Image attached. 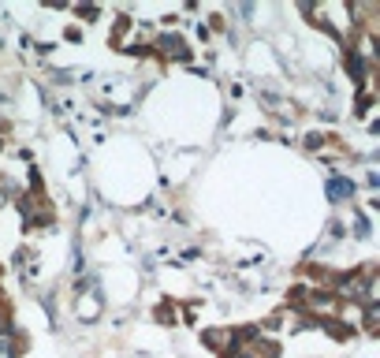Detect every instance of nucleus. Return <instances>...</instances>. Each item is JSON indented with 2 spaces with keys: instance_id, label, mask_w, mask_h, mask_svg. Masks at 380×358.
Masks as SVG:
<instances>
[{
  "instance_id": "obj_1",
  "label": "nucleus",
  "mask_w": 380,
  "mask_h": 358,
  "mask_svg": "<svg viewBox=\"0 0 380 358\" xmlns=\"http://www.w3.org/2000/svg\"><path fill=\"white\" fill-rule=\"evenodd\" d=\"M202 339H205L209 347H217V351H220V347L227 344V351H231V336H227V332H217V329H209V332H202Z\"/></svg>"
},
{
  "instance_id": "obj_5",
  "label": "nucleus",
  "mask_w": 380,
  "mask_h": 358,
  "mask_svg": "<svg viewBox=\"0 0 380 358\" xmlns=\"http://www.w3.org/2000/svg\"><path fill=\"white\" fill-rule=\"evenodd\" d=\"M306 145H309V150H317V145H324V138H321V135H309Z\"/></svg>"
},
{
  "instance_id": "obj_3",
  "label": "nucleus",
  "mask_w": 380,
  "mask_h": 358,
  "mask_svg": "<svg viewBox=\"0 0 380 358\" xmlns=\"http://www.w3.org/2000/svg\"><path fill=\"white\" fill-rule=\"evenodd\" d=\"M346 71H351L358 83H361V75H366V68H361V56L358 53H346Z\"/></svg>"
},
{
  "instance_id": "obj_2",
  "label": "nucleus",
  "mask_w": 380,
  "mask_h": 358,
  "mask_svg": "<svg viewBox=\"0 0 380 358\" xmlns=\"http://www.w3.org/2000/svg\"><path fill=\"white\" fill-rule=\"evenodd\" d=\"M328 194H332V198H346V194H354V183H343V179H332V183H328Z\"/></svg>"
},
{
  "instance_id": "obj_4",
  "label": "nucleus",
  "mask_w": 380,
  "mask_h": 358,
  "mask_svg": "<svg viewBox=\"0 0 380 358\" xmlns=\"http://www.w3.org/2000/svg\"><path fill=\"white\" fill-rule=\"evenodd\" d=\"M328 332H332L336 339H346L351 332H346V324H339V321H328Z\"/></svg>"
}]
</instances>
